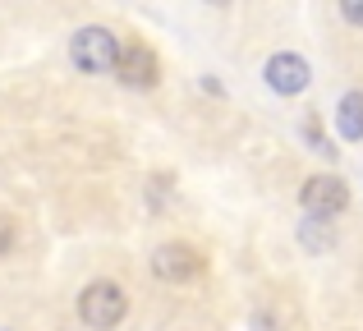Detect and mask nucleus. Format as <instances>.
<instances>
[{
	"label": "nucleus",
	"mask_w": 363,
	"mask_h": 331,
	"mask_svg": "<svg viewBox=\"0 0 363 331\" xmlns=\"http://www.w3.org/2000/svg\"><path fill=\"white\" fill-rule=\"evenodd\" d=\"M69 60L83 74H116V60H120L116 33L111 28H79L69 42Z\"/></svg>",
	"instance_id": "obj_1"
},
{
	"label": "nucleus",
	"mask_w": 363,
	"mask_h": 331,
	"mask_svg": "<svg viewBox=\"0 0 363 331\" xmlns=\"http://www.w3.org/2000/svg\"><path fill=\"white\" fill-rule=\"evenodd\" d=\"M124 313H129V299H124V290L116 281H92V286L79 295V318L88 327H97V331L120 327Z\"/></svg>",
	"instance_id": "obj_2"
},
{
	"label": "nucleus",
	"mask_w": 363,
	"mask_h": 331,
	"mask_svg": "<svg viewBox=\"0 0 363 331\" xmlns=\"http://www.w3.org/2000/svg\"><path fill=\"white\" fill-rule=\"evenodd\" d=\"M299 198H303V212L322 216V221H327V216H340L350 207V189L340 184L336 175H313Z\"/></svg>",
	"instance_id": "obj_3"
},
{
	"label": "nucleus",
	"mask_w": 363,
	"mask_h": 331,
	"mask_svg": "<svg viewBox=\"0 0 363 331\" xmlns=\"http://www.w3.org/2000/svg\"><path fill=\"white\" fill-rule=\"evenodd\" d=\"M308 79H313L308 60H303V55H294V51H281V55H272V60H267V88L281 92V97L303 92V88H308Z\"/></svg>",
	"instance_id": "obj_4"
},
{
	"label": "nucleus",
	"mask_w": 363,
	"mask_h": 331,
	"mask_svg": "<svg viewBox=\"0 0 363 331\" xmlns=\"http://www.w3.org/2000/svg\"><path fill=\"white\" fill-rule=\"evenodd\" d=\"M116 79L124 88H152L161 79V64L147 46H120V60H116Z\"/></svg>",
	"instance_id": "obj_5"
},
{
	"label": "nucleus",
	"mask_w": 363,
	"mask_h": 331,
	"mask_svg": "<svg viewBox=\"0 0 363 331\" xmlns=\"http://www.w3.org/2000/svg\"><path fill=\"white\" fill-rule=\"evenodd\" d=\"M198 267H203V258H198L189 244H161V249L152 253V271H157L161 281H189V276H198Z\"/></svg>",
	"instance_id": "obj_6"
},
{
	"label": "nucleus",
	"mask_w": 363,
	"mask_h": 331,
	"mask_svg": "<svg viewBox=\"0 0 363 331\" xmlns=\"http://www.w3.org/2000/svg\"><path fill=\"white\" fill-rule=\"evenodd\" d=\"M336 125H340V138H350V143L363 138V92H345V97H340Z\"/></svg>",
	"instance_id": "obj_7"
},
{
	"label": "nucleus",
	"mask_w": 363,
	"mask_h": 331,
	"mask_svg": "<svg viewBox=\"0 0 363 331\" xmlns=\"http://www.w3.org/2000/svg\"><path fill=\"white\" fill-rule=\"evenodd\" d=\"M340 14H345L350 23H359V28H363V0H345V5H340Z\"/></svg>",
	"instance_id": "obj_8"
}]
</instances>
